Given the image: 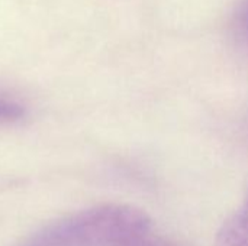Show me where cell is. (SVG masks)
<instances>
[{
	"label": "cell",
	"instance_id": "cell-1",
	"mask_svg": "<svg viewBox=\"0 0 248 246\" xmlns=\"http://www.w3.org/2000/svg\"><path fill=\"white\" fill-rule=\"evenodd\" d=\"M150 228L142 210L106 204L58 220L17 246H131L145 238Z\"/></svg>",
	"mask_w": 248,
	"mask_h": 246
},
{
	"label": "cell",
	"instance_id": "cell-2",
	"mask_svg": "<svg viewBox=\"0 0 248 246\" xmlns=\"http://www.w3.org/2000/svg\"><path fill=\"white\" fill-rule=\"evenodd\" d=\"M215 246H248V197L243 206L222 225Z\"/></svg>",
	"mask_w": 248,
	"mask_h": 246
},
{
	"label": "cell",
	"instance_id": "cell-3",
	"mask_svg": "<svg viewBox=\"0 0 248 246\" xmlns=\"http://www.w3.org/2000/svg\"><path fill=\"white\" fill-rule=\"evenodd\" d=\"M230 30L238 46L248 51V0H241L235 7L231 16Z\"/></svg>",
	"mask_w": 248,
	"mask_h": 246
},
{
	"label": "cell",
	"instance_id": "cell-4",
	"mask_svg": "<svg viewBox=\"0 0 248 246\" xmlns=\"http://www.w3.org/2000/svg\"><path fill=\"white\" fill-rule=\"evenodd\" d=\"M23 107L17 103L0 99V122H13L23 116Z\"/></svg>",
	"mask_w": 248,
	"mask_h": 246
},
{
	"label": "cell",
	"instance_id": "cell-5",
	"mask_svg": "<svg viewBox=\"0 0 248 246\" xmlns=\"http://www.w3.org/2000/svg\"><path fill=\"white\" fill-rule=\"evenodd\" d=\"M131 246H179L176 244H171L169 241H164V239H150L148 236L140 239L138 242L132 244Z\"/></svg>",
	"mask_w": 248,
	"mask_h": 246
}]
</instances>
